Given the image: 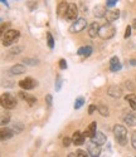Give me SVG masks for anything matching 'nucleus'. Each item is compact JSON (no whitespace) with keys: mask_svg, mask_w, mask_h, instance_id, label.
<instances>
[{"mask_svg":"<svg viewBox=\"0 0 136 157\" xmlns=\"http://www.w3.org/2000/svg\"><path fill=\"white\" fill-rule=\"evenodd\" d=\"M0 107L5 109H13L17 107V99L10 93H4L0 96Z\"/></svg>","mask_w":136,"mask_h":157,"instance_id":"f257e3e1","label":"nucleus"},{"mask_svg":"<svg viewBox=\"0 0 136 157\" xmlns=\"http://www.w3.org/2000/svg\"><path fill=\"white\" fill-rule=\"evenodd\" d=\"M20 36V33L18 30H14V29H9L4 33L3 35V45L4 47H9L13 43L18 42V39Z\"/></svg>","mask_w":136,"mask_h":157,"instance_id":"f03ea898","label":"nucleus"},{"mask_svg":"<svg viewBox=\"0 0 136 157\" xmlns=\"http://www.w3.org/2000/svg\"><path fill=\"white\" fill-rule=\"evenodd\" d=\"M114 135L116 141L120 143V145H126V141H127V131L124 126L121 124H116L114 127Z\"/></svg>","mask_w":136,"mask_h":157,"instance_id":"7ed1b4c3","label":"nucleus"},{"mask_svg":"<svg viewBox=\"0 0 136 157\" xmlns=\"http://www.w3.org/2000/svg\"><path fill=\"white\" fill-rule=\"evenodd\" d=\"M116 34V29L112 24L107 23L102 27H100V30H98V36L102 38V39H111L114 35Z\"/></svg>","mask_w":136,"mask_h":157,"instance_id":"20e7f679","label":"nucleus"},{"mask_svg":"<svg viewBox=\"0 0 136 157\" xmlns=\"http://www.w3.org/2000/svg\"><path fill=\"white\" fill-rule=\"evenodd\" d=\"M86 27H87L86 19L79 18V19H76L74 23L70 27V32H71V33H81L83 29H86Z\"/></svg>","mask_w":136,"mask_h":157,"instance_id":"39448f33","label":"nucleus"},{"mask_svg":"<svg viewBox=\"0 0 136 157\" xmlns=\"http://www.w3.org/2000/svg\"><path fill=\"white\" fill-rule=\"evenodd\" d=\"M78 18V8L76 4L71 3L68 4L67 8V13H66V19L67 20H76Z\"/></svg>","mask_w":136,"mask_h":157,"instance_id":"423d86ee","label":"nucleus"},{"mask_svg":"<svg viewBox=\"0 0 136 157\" xmlns=\"http://www.w3.org/2000/svg\"><path fill=\"white\" fill-rule=\"evenodd\" d=\"M87 152H88V155L92 156V157H97V156H100V153H101V146L97 145L96 142H93V141L91 140V142H88V145H87Z\"/></svg>","mask_w":136,"mask_h":157,"instance_id":"0eeeda50","label":"nucleus"},{"mask_svg":"<svg viewBox=\"0 0 136 157\" xmlns=\"http://www.w3.org/2000/svg\"><path fill=\"white\" fill-rule=\"evenodd\" d=\"M19 87L25 89V90H30V89H34L37 87V82L33 79V78H24L19 82Z\"/></svg>","mask_w":136,"mask_h":157,"instance_id":"6e6552de","label":"nucleus"},{"mask_svg":"<svg viewBox=\"0 0 136 157\" xmlns=\"http://www.w3.org/2000/svg\"><path fill=\"white\" fill-rule=\"evenodd\" d=\"M14 135L15 133H14V131H13L11 128H6V127L0 128V141H8Z\"/></svg>","mask_w":136,"mask_h":157,"instance_id":"1a4fd4ad","label":"nucleus"},{"mask_svg":"<svg viewBox=\"0 0 136 157\" xmlns=\"http://www.w3.org/2000/svg\"><path fill=\"white\" fill-rule=\"evenodd\" d=\"M107 94L112 98H120L122 96V89L118 86H111L107 89Z\"/></svg>","mask_w":136,"mask_h":157,"instance_id":"9d476101","label":"nucleus"},{"mask_svg":"<svg viewBox=\"0 0 136 157\" xmlns=\"http://www.w3.org/2000/svg\"><path fill=\"white\" fill-rule=\"evenodd\" d=\"M105 18H106L107 23H112V21L117 20V19L120 18V10H117V9H114V10H108V11L106 13Z\"/></svg>","mask_w":136,"mask_h":157,"instance_id":"9b49d317","label":"nucleus"},{"mask_svg":"<svg viewBox=\"0 0 136 157\" xmlns=\"http://www.w3.org/2000/svg\"><path fill=\"white\" fill-rule=\"evenodd\" d=\"M85 135L83 133H81L79 131H76V132L73 133L72 136V142H73V145L76 146H81V145H83L85 143Z\"/></svg>","mask_w":136,"mask_h":157,"instance_id":"f8f14e48","label":"nucleus"},{"mask_svg":"<svg viewBox=\"0 0 136 157\" xmlns=\"http://www.w3.org/2000/svg\"><path fill=\"white\" fill-rule=\"evenodd\" d=\"M100 27L101 25L96 21H93L92 24H90V27H88V35L91 38H96L98 36V30H100Z\"/></svg>","mask_w":136,"mask_h":157,"instance_id":"ddd939ff","label":"nucleus"},{"mask_svg":"<svg viewBox=\"0 0 136 157\" xmlns=\"http://www.w3.org/2000/svg\"><path fill=\"white\" fill-rule=\"evenodd\" d=\"M26 71V68L24 67L23 64H15V65H13V67L10 68L9 73L11 75H19V74H24Z\"/></svg>","mask_w":136,"mask_h":157,"instance_id":"4468645a","label":"nucleus"},{"mask_svg":"<svg viewBox=\"0 0 136 157\" xmlns=\"http://www.w3.org/2000/svg\"><path fill=\"white\" fill-rule=\"evenodd\" d=\"M107 13V8L103 5H96L93 8V15L96 18H105Z\"/></svg>","mask_w":136,"mask_h":157,"instance_id":"2eb2a0df","label":"nucleus"},{"mask_svg":"<svg viewBox=\"0 0 136 157\" xmlns=\"http://www.w3.org/2000/svg\"><path fill=\"white\" fill-rule=\"evenodd\" d=\"M10 113L8 112V109L5 111V108L4 109H0V126H5V124H8L9 122H10Z\"/></svg>","mask_w":136,"mask_h":157,"instance_id":"dca6fc26","label":"nucleus"},{"mask_svg":"<svg viewBox=\"0 0 136 157\" xmlns=\"http://www.w3.org/2000/svg\"><path fill=\"white\" fill-rule=\"evenodd\" d=\"M93 142H96L97 145H100V146H102V145H105L106 143V135H103L102 132H97L96 131V133H94V136L91 138Z\"/></svg>","mask_w":136,"mask_h":157,"instance_id":"f3484780","label":"nucleus"},{"mask_svg":"<svg viewBox=\"0 0 136 157\" xmlns=\"http://www.w3.org/2000/svg\"><path fill=\"white\" fill-rule=\"evenodd\" d=\"M121 68H122V64L120 63L118 58L117 57L111 58V60H110V71L111 72H118Z\"/></svg>","mask_w":136,"mask_h":157,"instance_id":"a211bd4d","label":"nucleus"},{"mask_svg":"<svg viewBox=\"0 0 136 157\" xmlns=\"http://www.w3.org/2000/svg\"><path fill=\"white\" fill-rule=\"evenodd\" d=\"M19 97H20L23 101H25L26 103L29 104V106H33V104L37 102V98H35L34 96L28 94V93H25V92H20V93H19Z\"/></svg>","mask_w":136,"mask_h":157,"instance_id":"6ab92c4d","label":"nucleus"},{"mask_svg":"<svg viewBox=\"0 0 136 157\" xmlns=\"http://www.w3.org/2000/svg\"><path fill=\"white\" fill-rule=\"evenodd\" d=\"M96 128H97V123H96V122H92V123L87 127V129L83 132L85 137H90V138H92V137L94 136V133H96Z\"/></svg>","mask_w":136,"mask_h":157,"instance_id":"aec40b11","label":"nucleus"},{"mask_svg":"<svg viewBox=\"0 0 136 157\" xmlns=\"http://www.w3.org/2000/svg\"><path fill=\"white\" fill-rule=\"evenodd\" d=\"M67 8H68V3H66V2H62V3L58 5V8H57V17H58V18L66 17Z\"/></svg>","mask_w":136,"mask_h":157,"instance_id":"412c9836","label":"nucleus"},{"mask_svg":"<svg viewBox=\"0 0 136 157\" xmlns=\"http://www.w3.org/2000/svg\"><path fill=\"white\" fill-rule=\"evenodd\" d=\"M77 54L78 56H83V57H88L92 54V47L90 45H85V47H81L77 50Z\"/></svg>","mask_w":136,"mask_h":157,"instance_id":"4be33fe9","label":"nucleus"},{"mask_svg":"<svg viewBox=\"0 0 136 157\" xmlns=\"http://www.w3.org/2000/svg\"><path fill=\"white\" fill-rule=\"evenodd\" d=\"M124 121L129 126H136V116L132 114V113H129V114H126L124 117Z\"/></svg>","mask_w":136,"mask_h":157,"instance_id":"5701e85b","label":"nucleus"},{"mask_svg":"<svg viewBox=\"0 0 136 157\" xmlns=\"http://www.w3.org/2000/svg\"><path fill=\"white\" fill-rule=\"evenodd\" d=\"M125 99L129 102L131 109H132V111H136V96H134V94H129V96L125 97Z\"/></svg>","mask_w":136,"mask_h":157,"instance_id":"b1692460","label":"nucleus"},{"mask_svg":"<svg viewBox=\"0 0 136 157\" xmlns=\"http://www.w3.org/2000/svg\"><path fill=\"white\" fill-rule=\"evenodd\" d=\"M23 128H24V126H23V123H20V122H15L14 124L11 126V129L14 131V133H20L22 131H23Z\"/></svg>","mask_w":136,"mask_h":157,"instance_id":"393cba45","label":"nucleus"},{"mask_svg":"<svg viewBox=\"0 0 136 157\" xmlns=\"http://www.w3.org/2000/svg\"><path fill=\"white\" fill-rule=\"evenodd\" d=\"M97 111L100 112V114H102L103 117H108V108L105 106V104H100L97 107Z\"/></svg>","mask_w":136,"mask_h":157,"instance_id":"a878e982","label":"nucleus"},{"mask_svg":"<svg viewBox=\"0 0 136 157\" xmlns=\"http://www.w3.org/2000/svg\"><path fill=\"white\" fill-rule=\"evenodd\" d=\"M85 104V98L83 97H78L77 99H76V102H74V108L76 109H79L81 107H82Z\"/></svg>","mask_w":136,"mask_h":157,"instance_id":"bb28decb","label":"nucleus"},{"mask_svg":"<svg viewBox=\"0 0 136 157\" xmlns=\"http://www.w3.org/2000/svg\"><path fill=\"white\" fill-rule=\"evenodd\" d=\"M47 44L50 49L54 48V39H53V35L50 33H47Z\"/></svg>","mask_w":136,"mask_h":157,"instance_id":"cd10ccee","label":"nucleus"},{"mask_svg":"<svg viewBox=\"0 0 136 157\" xmlns=\"http://www.w3.org/2000/svg\"><path fill=\"white\" fill-rule=\"evenodd\" d=\"M9 23H3V24H0V38H2L3 35H4V33L8 30V28H9Z\"/></svg>","mask_w":136,"mask_h":157,"instance_id":"c85d7f7f","label":"nucleus"},{"mask_svg":"<svg viewBox=\"0 0 136 157\" xmlns=\"http://www.w3.org/2000/svg\"><path fill=\"white\" fill-rule=\"evenodd\" d=\"M61 88H62V77L58 74L57 78H56V90H57V92H59Z\"/></svg>","mask_w":136,"mask_h":157,"instance_id":"c756f323","label":"nucleus"},{"mask_svg":"<svg viewBox=\"0 0 136 157\" xmlns=\"http://www.w3.org/2000/svg\"><path fill=\"white\" fill-rule=\"evenodd\" d=\"M23 62L29 64V65H37L38 64V59H32V58H25Z\"/></svg>","mask_w":136,"mask_h":157,"instance_id":"7c9ffc66","label":"nucleus"},{"mask_svg":"<svg viewBox=\"0 0 136 157\" xmlns=\"http://www.w3.org/2000/svg\"><path fill=\"white\" fill-rule=\"evenodd\" d=\"M22 50H23V48H22V47H17V48H13V49H11V50L9 52V54H13V56H14V54H19Z\"/></svg>","mask_w":136,"mask_h":157,"instance_id":"2f4dec72","label":"nucleus"},{"mask_svg":"<svg viewBox=\"0 0 136 157\" xmlns=\"http://www.w3.org/2000/svg\"><path fill=\"white\" fill-rule=\"evenodd\" d=\"M76 155H77L78 157H87V156H90V155H88V152H86V151H82V150H77Z\"/></svg>","mask_w":136,"mask_h":157,"instance_id":"473e14b6","label":"nucleus"},{"mask_svg":"<svg viewBox=\"0 0 136 157\" xmlns=\"http://www.w3.org/2000/svg\"><path fill=\"white\" fill-rule=\"evenodd\" d=\"M71 142H72V138L64 137V138H63V146H64V147H68V146H71Z\"/></svg>","mask_w":136,"mask_h":157,"instance_id":"72a5a7b5","label":"nucleus"},{"mask_svg":"<svg viewBox=\"0 0 136 157\" xmlns=\"http://www.w3.org/2000/svg\"><path fill=\"white\" fill-rule=\"evenodd\" d=\"M131 145L136 150V131H135V132L132 133V136H131Z\"/></svg>","mask_w":136,"mask_h":157,"instance_id":"f704fd0d","label":"nucleus"},{"mask_svg":"<svg viewBox=\"0 0 136 157\" xmlns=\"http://www.w3.org/2000/svg\"><path fill=\"white\" fill-rule=\"evenodd\" d=\"M118 2V0H107V3H106V5H107V8H112V6H115L116 5V3Z\"/></svg>","mask_w":136,"mask_h":157,"instance_id":"c9c22d12","label":"nucleus"},{"mask_svg":"<svg viewBox=\"0 0 136 157\" xmlns=\"http://www.w3.org/2000/svg\"><path fill=\"white\" fill-rule=\"evenodd\" d=\"M46 102H47V104L50 107L52 104H53V97L50 96V94H48V96H46Z\"/></svg>","mask_w":136,"mask_h":157,"instance_id":"e433bc0d","label":"nucleus"},{"mask_svg":"<svg viewBox=\"0 0 136 157\" xmlns=\"http://www.w3.org/2000/svg\"><path fill=\"white\" fill-rule=\"evenodd\" d=\"M59 68L61 69H67V62L64 59H59Z\"/></svg>","mask_w":136,"mask_h":157,"instance_id":"4c0bfd02","label":"nucleus"},{"mask_svg":"<svg viewBox=\"0 0 136 157\" xmlns=\"http://www.w3.org/2000/svg\"><path fill=\"white\" fill-rule=\"evenodd\" d=\"M131 28H132L131 25H127V28H126V32H125V38H126V39H127V38H129V36L131 35Z\"/></svg>","mask_w":136,"mask_h":157,"instance_id":"58836bf2","label":"nucleus"},{"mask_svg":"<svg viewBox=\"0 0 136 157\" xmlns=\"http://www.w3.org/2000/svg\"><path fill=\"white\" fill-rule=\"evenodd\" d=\"M97 109V107L96 106H94V104H91V106H90V108H88V114H92L94 111H96Z\"/></svg>","mask_w":136,"mask_h":157,"instance_id":"ea45409f","label":"nucleus"},{"mask_svg":"<svg viewBox=\"0 0 136 157\" xmlns=\"http://www.w3.org/2000/svg\"><path fill=\"white\" fill-rule=\"evenodd\" d=\"M131 84H132L131 82H126V87H127L130 90H131V89H134V86H131Z\"/></svg>","mask_w":136,"mask_h":157,"instance_id":"a19ab883","label":"nucleus"},{"mask_svg":"<svg viewBox=\"0 0 136 157\" xmlns=\"http://www.w3.org/2000/svg\"><path fill=\"white\" fill-rule=\"evenodd\" d=\"M130 64L135 67V65H136V60H135V59H131V60H130Z\"/></svg>","mask_w":136,"mask_h":157,"instance_id":"79ce46f5","label":"nucleus"},{"mask_svg":"<svg viewBox=\"0 0 136 157\" xmlns=\"http://www.w3.org/2000/svg\"><path fill=\"white\" fill-rule=\"evenodd\" d=\"M0 2H2V3H3L5 6H8V2H6V0H0Z\"/></svg>","mask_w":136,"mask_h":157,"instance_id":"37998d69","label":"nucleus"},{"mask_svg":"<svg viewBox=\"0 0 136 157\" xmlns=\"http://www.w3.org/2000/svg\"><path fill=\"white\" fill-rule=\"evenodd\" d=\"M132 28H135V29H136V19L132 21Z\"/></svg>","mask_w":136,"mask_h":157,"instance_id":"c03bdc74","label":"nucleus"},{"mask_svg":"<svg viewBox=\"0 0 136 157\" xmlns=\"http://www.w3.org/2000/svg\"><path fill=\"white\" fill-rule=\"evenodd\" d=\"M68 156H70V157H74V156H77V155H76V153H73V152H71V153L68 155Z\"/></svg>","mask_w":136,"mask_h":157,"instance_id":"a18cd8bd","label":"nucleus"}]
</instances>
